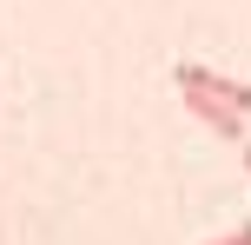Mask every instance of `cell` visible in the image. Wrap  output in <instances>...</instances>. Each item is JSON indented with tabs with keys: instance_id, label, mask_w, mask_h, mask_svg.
<instances>
[{
	"instance_id": "cell-1",
	"label": "cell",
	"mask_w": 251,
	"mask_h": 245,
	"mask_svg": "<svg viewBox=\"0 0 251 245\" xmlns=\"http://www.w3.org/2000/svg\"><path fill=\"white\" fill-rule=\"evenodd\" d=\"M172 80H178V86H192V93H212V100L231 106V113L251 119V86H245V80H225V73H212V66H199V60H185Z\"/></svg>"
},
{
	"instance_id": "cell-2",
	"label": "cell",
	"mask_w": 251,
	"mask_h": 245,
	"mask_svg": "<svg viewBox=\"0 0 251 245\" xmlns=\"http://www.w3.org/2000/svg\"><path fill=\"white\" fill-rule=\"evenodd\" d=\"M205 245H251V219H245V225H231L225 239H205Z\"/></svg>"
},
{
	"instance_id": "cell-3",
	"label": "cell",
	"mask_w": 251,
	"mask_h": 245,
	"mask_svg": "<svg viewBox=\"0 0 251 245\" xmlns=\"http://www.w3.org/2000/svg\"><path fill=\"white\" fill-rule=\"evenodd\" d=\"M238 153H245V172H251V139H245V146H238Z\"/></svg>"
}]
</instances>
